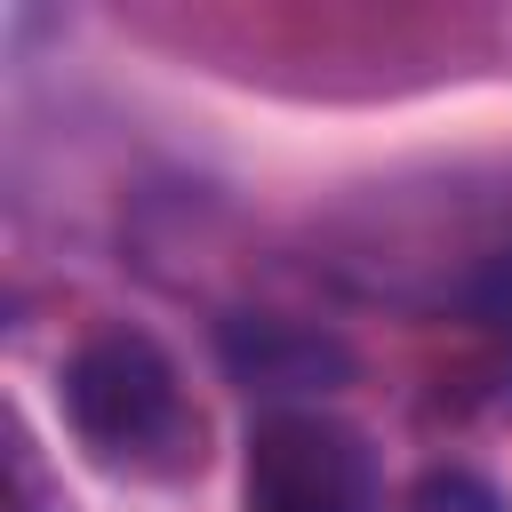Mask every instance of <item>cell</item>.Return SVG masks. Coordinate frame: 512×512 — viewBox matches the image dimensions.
Wrapping results in <instances>:
<instances>
[{"instance_id":"3957f363","label":"cell","mask_w":512,"mask_h":512,"mask_svg":"<svg viewBox=\"0 0 512 512\" xmlns=\"http://www.w3.org/2000/svg\"><path fill=\"white\" fill-rule=\"evenodd\" d=\"M216 352L224 376L248 392H336L352 376V344L288 312H232L216 328Z\"/></svg>"},{"instance_id":"277c9868","label":"cell","mask_w":512,"mask_h":512,"mask_svg":"<svg viewBox=\"0 0 512 512\" xmlns=\"http://www.w3.org/2000/svg\"><path fill=\"white\" fill-rule=\"evenodd\" d=\"M400 512H504V496H496L480 472H464V464H432V472L408 480Z\"/></svg>"},{"instance_id":"6da1fadb","label":"cell","mask_w":512,"mask_h":512,"mask_svg":"<svg viewBox=\"0 0 512 512\" xmlns=\"http://www.w3.org/2000/svg\"><path fill=\"white\" fill-rule=\"evenodd\" d=\"M64 424L104 472L128 480L200 472V408L184 400L176 360L144 328H96L64 360Z\"/></svg>"},{"instance_id":"7a4b0ae2","label":"cell","mask_w":512,"mask_h":512,"mask_svg":"<svg viewBox=\"0 0 512 512\" xmlns=\"http://www.w3.org/2000/svg\"><path fill=\"white\" fill-rule=\"evenodd\" d=\"M248 512H384L368 432L328 408H272L248 432Z\"/></svg>"}]
</instances>
